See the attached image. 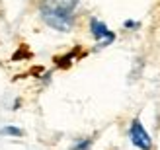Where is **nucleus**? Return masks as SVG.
<instances>
[{
	"mask_svg": "<svg viewBox=\"0 0 160 150\" xmlns=\"http://www.w3.org/2000/svg\"><path fill=\"white\" fill-rule=\"evenodd\" d=\"M90 144H92V140H82V143H80V144H76V146H72V150H88V148H90Z\"/></svg>",
	"mask_w": 160,
	"mask_h": 150,
	"instance_id": "39448f33",
	"label": "nucleus"
},
{
	"mask_svg": "<svg viewBox=\"0 0 160 150\" xmlns=\"http://www.w3.org/2000/svg\"><path fill=\"white\" fill-rule=\"evenodd\" d=\"M0 135H10V137H22L23 133L20 129H16V127H2L0 129Z\"/></svg>",
	"mask_w": 160,
	"mask_h": 150,
	"instance_id": "20e7f679",
	"label": "nucleus"
},
{
	"mask_svg": "<svg viewBox=\"0 0 160 150\" xmlns=\"http://www.w3.org/2000/svg\"><path fill=\"white\" fill-rule=\"evenodd\" d=\"M90 29H92V35L100 41V45H98V47H106L108 43H111V41L115 39V35L108 29L106 23H102L100 20H96V18H92V20H90Z\"/></svg>",
	"mask_w": 160,
	"mask_h": 150,
	"instance_id": "7ed1b4c3",
	"label": "nucleus"
},
{
	"mask_svg": "<svg viewBox=\"0 0 160 150\" xmlns=\"http://www.w3.org/2000/svg\"><path fill=\"white\" fill-rule=\"evenodd\" d=\"M129 135H131L133 144H135V146H139L141 150H150V148H152V140H150V137L147 135V131H145V127L141 125L139 119H135V121H133Z\"/></svg>",
	"mask_w": 160,
	"mask_h": 150,
	"instance_id": "f03ea898",
	"label": "nucleus"
},
{
	"mask_svg": "<svg viewBox=\"0 0 160 150\" xmlns=\"http://www.w3.org/2000/svg\"><path fill=\"white\" fill-rule=\"evenodd\" d=\"M125 26H127V27H137L139 23H135V22H125Z\"/></svg>",
	"mask_w": 160,
	"mask_h": 150,
	"instance_id": "423d86ee",
	"label": "nucleus"
},
{
	"mask_svg": "<svg viewBox=\"0 0 160 150\" xmlns=\"http://www.w3.org/2000/svg\"><path fill=\"white\" fill-rule=\"evenodd\" d=\"M78 0H41V18L47 26L59 31H68L74 23Z\"/></svg>",
	"mask_w": 160,
	"mask_h": 150,
	"instance_id": "f257e3e1",
	"label": "nucleus"
}]
</instances>
